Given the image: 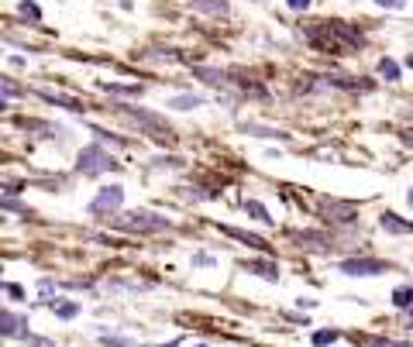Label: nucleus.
<instances>
[{"mask_svg": "<svg viewBox=\"0 0 413 347\" xmlns=\"http://www.w3.org/2000/svg\"><path fill=\"white\" fill-rule=\"evenodd\" d=\"M304 35L317 52H327V55H348V52H358L365 45V31L355 28V24H344V21L307 24Z\"/></svg>", "mask_w": 413, "mask_h": 347, "instance_id": "1", "label": "nucleus"}, {"mask_svg": "<svg viewBox=\"0 0 413 347\" xmlns=\"http://www.w3.org/2000/svg\"><path fill=\"white\" fill-rule=\"evenodd\" d=\"M117 231L124 234H162V231H173V220L162 217V213H148V210H131V213H121L114 220Z\"/></svg>", "mask_w": 413, "mask_h": 347, "instance_id": "2", "label": "nucleus"}, {"mask_svg": "<svg viewBox=\"0 0 413 347\" xmlns=\"http://www.w3.org/2000/svg\"><path fill=\"white\" fill-rule=\"evenodd\" d=\"M121 117H124V121H131L134 127H141L145 134H152L155 141L173 145V127H169V121H166V117H159V114H152V110H141V107H131V103H124V107H121Z\"/></svg>", "mask_w": 413, "mask_h": 347, "instance_id": "3", "label": "nucleus"}, {"mask_svg": "<svg viewBox=\"0 0 413 347\" xmlns=\"http://www.w3.org/2000/svg\"><path fill=\"white\" fill-rule=\"evenodd\" d=\"M121 166L114 162L110 152H103L100 145H87L80 155H76V172L83 175H103V172H117Z\"/></svg>", "mask_w": 413, "mask_h": 347, "instance_id": "4", "label": "nucleus"}, {"mask_svg": "<svg viewBox=\"0 0 413 347\" xmlns=\"http://www.w3.org/2000/svg\"><path fill=\"white\" fill-rule=\"evenodd\" d=\"M317 206H320L324 220H331V224H355V220H358V206H355V203L320 196V199H317Z\"/></svg>", "mask_w": 413, "mask_h": 347, "instance_id": "5", "label": "nucleus"}, {"mask_svg": "<svg viewBox=\"0 0 413 347\" xmlns=\"http://www.w3.org/2000/svg\"><path fill=\"white\" fill-rule=\"evenodd\" d=\"M121 203H124V186H103L100 193L90 199V206H87V210H90L94 217H110Z\"/></svg>", "mask_w": 413, "mask_h": 347, "instance_id": "6", "label": "nucleus"}, {"mask_svg": "<svg viewBox=\"0 0 413 347\" xmlns=\"http://www.w3.org/2000/svg\"><path fill=\"white\" fill-rule=\"evenodd\" d=\"M341 272L344 275H383V272H389V265L379 258H344Z\"/></svg>", "mask_w": 413, "mask_h": 347, "instance_id": "7", "label": "nucleus"}, {"mask_svg": "<svg viewBox=\"0 0 413 347\" xmlns=\"http://www.w3.org/2000/svg\"><path fill=\"white\" fill-rule=\"evenodd\" d=\"M0 334L3 337H28V320L10 313V310H0Z\"/></svg>", "mask_w": 413, "mask_h": 347, "instance_id": "8", "label": "nucleus"}, {"mask_svg": "<svg viewBox=\"0 0 413 347\" xmlns=\"http://www.w3.org/2000/svg\"><path fill=\"white\" fill-rule=\"evenodd\" d=\"M220 231H224L227 238H234V241H241V244L255 248V251H269V241H262L258 234H248V231H241V227H227V224H220Z\"/></svg>", "mask_w": 413, "mask_h": 347, "instance_id": "9", "label": "nucleus"}, {"mask_svg": "<svg viewBox=\"0 0 413 347\" xmlns=\"http://www.w3.org/2000/svg\"><path fill=\"white\" fill-rule=\"evenodd\" d=\"M290 238H293V241H300V244L310 248V251H327V248H331V244H327V238H324V234H317V231H293Z\"/></svg>", "mask_w": 413, "mask_h": 347, "instance_id": "10", "label": "nucleus"}, {"mask_svg": "<svg viewBox=\"0 0 413 347\" xmlns=\"http://www.w3.org/2000/svg\"><path fill=\"white\" fill-rule=\"evenodd\" d=\"M241 268H248L252 275H265L269 282H279V265H276V261H262V258H255V261H245Z\"/></svg>", "mask_w": 413, "mask_h": 347, "instance_id": "11", "label": "nucleus"}, {"mask_svg": "<svg viewBox=\"0 0 413 347\" xmlns=\"http://www.w3.org/2000/svg\"><path fill=\"white\" fill-rule=\"evenodd\" d=\"M379 224H383L389 234H413V224H410V220H400L396 213H383V217H379Z\"/></svg>", "mask_w": 413, "mask_h": 347, "instance_id": "12", "label": "nucleus"}, {"mask_svg": "<svg viewBox=\"0 0 413 347\" xmlns=\"http://www.w3.org/2000/svg\"><path fill=\"white\" fill-rule=\"evenodd\" d=\"M200 14H213V17H227V0H190Z\"/></svg>", "mask_w": 413, "mask_h": 347, "instance_id": "13", "label": "nucleus"}, {"mask_svg": "<svg viewBox=\"0 0 413 347\" xmlns=\"http://www.w3.org/2000/svg\"><path fill=\"white\" fill-rule=\"evenodd\" d=\"M52 313H55L59 320H73V317H80V303H76V299H62V303L52 299Z\"/></svg>", "mask_w": 413, "mask_h": 347, "instance_id": "14", "label": "nucleus"}, {"mask_svg": "<svg viewBox=\"0 0 413 347\" xmlns=\"http://www.w3.org/2000/svg\"><path fill=\"white\" fill-rule=\"evenodd\" d=\"M393 306L396 310H413V285H396L393 289Z\"/></svg>", "mask_w": 413, "mask_h": 347, "instance_id": "15", "label": "nucleus"}, {"mask_svg": "<svg viewBox=\"0 0 413 347\" xmlns=\"http://www.w3.org/2000/svg\"><path fill=\"white\" fill-rule=\"evenodd\" d=\"M245 213H248L252 220H262L265 227H272V217H269V210H265L258 199H248V203H245Z\"/></svg>", "mask_w": 413, "mask_h": 347, "instance_id": "16", "label": "nucleus"}, {"mask_svg": "<svg viewBox=\"0 0 413 347\" xmlns=\"http://www.w3.org/2000/svg\"><path fill=\"white\" fill-rule=\"evenodd\" d=\"M169 107H176V110H193V107H204V100L193 96V93H183V96H169Z\"/></svg>", "mask_w": 413, "mask_h": 347, "instance_id": "17", "label": "nucleus"}, {"mask_svg": "<svg viewBox=\"0 0 413 347\" xmlns=\"http://www.w3.org/2000/svg\"><path fill=\"white\" fill-rule=\"evenodd\" d=\"M17 10H21V17H28V21H42V7H38L35 0H21Z\"/></svg>", "mask_w": 413, "mask_h": 347, "instance_id": "18", "label": "nucleus"}, {"mask_svg": "<svg viewBox=\"0 0 413 347\" xmlns=\"http://www.w3.org/2000/svg\"><path fill=\"white\" fill-rule=\"evenodd\" d=\"M379 76H386L389 83H396L400 80V66L393 59H379Z\"/></svg>", "mask_w": 413, "mask_h": 347, "instance_id": "19", "label": "nucleus"}, {"mask_svg": "<svg viewBox=\"0 0 413 347\" xmlns=\"http://www.w3.org/2000/svg\"><path fill=\"white\" fill-rule=\"evenodd\" d=\"M337 337H341L337 330H317V334L310 337V344H313V347H327V344H334Z\"/></svg>", "mask_w": 413, "mask_h": 347, "instance_id": "20", "label": "nucleus"}, {"mask_svg": "<svg viewBox=\"0 0 413 347\" xmlns=\"http://www.w3.org/2000/svg\"><path fill=\"white\" fill-rule=\"evenodd\" d=\"M42 100H49V103H59V107H66V110H76V114L83 110V107H80L76 100H69V96H55V93H42Z\"/></svg>", "mask_w": 413, "mask_h": 347, "instance_id": "21", "label": "nucleus"}, {"mask_svg": "<svg viewBox=\"0 0 413 347\" xmlns=\"http://www.w3.org/2000/svg\"><path fill=\"white\" fill-rule=\"evenodd\" d=\"M100 89H107V93H124V96H138V93H141V87H121V83H100Z\"/></svg>", "mask_w": 413, "mask_h": 347, "instance_id": "22", "label": "nucleus"}, {"mask_svg": "<svg viewBox=\"0 0 413 347\" xmlns=\"http://www.w3.org/2000/svg\"><path fill=\"white\" fill-rule=\"evenodd\" d=\"M100 344H107V347H134V341H131V337H114V334H100Z\"/></svg>", "mask_w": 413, "mask_h": 347, "instance_id": "23", "label": "nucleus"}, {"mask_svg": "<svg viewBox=\"0 0 413 347\" xmlns=\"http://www.w3.org/2000/svg\"><path fill=\"white\" fill-rule=\"evenodd\" d=\"M369 347H413L410 341H389V337H372Z\"/></svg>", "mask_w": 413, "mask_h": 347, "instance_id": "24", "label": "nucleus"}, {"mask_svg": "<svg viewBox=\"0 0 413 347\" xmlns=\"http://www.w3.org/2000/svg\"><path fill=\"white\" fill-rule=\"evenodd\" d=\"M193 265H197V268H213L217 261H213V255H204V251H197V255H193Z\"/></svg>", "mask_w": 413, "mask_h": 347, "instance_id": "25", "label": "nucleus"}, {"mask_svg": "<svg viewBox=\"0 0 413 347\" xmlns=\"http://www.w3.org/2000/svg\"><path fill=\"white\" fill-rule=\"evenodd\" d=\"M379 7H386V10H403L407 7V0H376Z\"/></svg>", "mask_w": 413, "mask_h": 347, "instance_id": "26", "label": "nucleus"}, {"mask_svg": "<svg viewBox=\"0 0 413 347\" xmlns=\"http://www.w3.org/2000/svg\"><path fill=\"white\" fill-rule=\"evenodd\" d=\"M286 7H293V10H310L313 0H286Z\"/></svg>", "mask_w": 413, "mask_h": 347, "instance_id": "27", "label": "nucleus"}, {"mask_svg": "<svg viewBox=\"0 0 413 347\" xmlns=\"http://www.w3.org/2000/svg\"><path fill=\"white\" fill-rule=\"evenodd\" d=\"M28 344L31 347H52V341H45V337H28Z\"/></svg>", "mask_w": 413, "mask_h": 347, "instance_id": "28", "label": "nucleus"}, {"mask_svg": "<svg viewBox=\"0 0 413 347\" xmlns=\"http://www.w3.org/2000/svg\"><path fill=\"white\" fill-rule=\"evenodd\" d=\"M7 292H10L14 299H24V289H21V285H7Z\"/></svg>", "mask_w": 413, "mask_h": 347, "instance_id": "29", "label": "nucleus"}, {"mask_svg": "<svg viewBox=\"0 0 413 347\" xmlns=\"http://www.w3.org/2000/svg\"><path fill=\"white\" fill-rule=\"evenodd\" d=\"M162 347H183V341H169V344H162Z\"/></svg>", "mask_w": 413, "mask_h": 347, "instance_id": "30", "label": "nucleus"}, {"mask_svg": "<svg viewBox=\"0 0 413 347\" xmlns=\"http://www.w3.org/2000/svg\"><path fill=\"white\" fill-rule=\"evenodd\" d=\"M407 199H410V206H413V189H410V193H407Z\"/></svg>", "mask_w": 413, "mask_h": 347, "instance_id": "31", "label": "nucleus"}, {"mask_svg": "<svg viewBox=\"0 0 413 347\" xmlns=\"http://www.w3.org/2000/svg\"><path fill=\"white\" fill-rule=\"evenodd\" d=\"M3 107H7V103H3V100H0V114H3Z\"/></svg>", "mask_w": 413, "mask_h": 347, "instance_id": "32", "label": "nucleus"}, {"mask_svg": "<svg viewBox=\"0 0 413 347\" xmlns=\"http://www.w3.org/2000/svg\"><path fill=\"white\" fill-rule=\"evenodd\" d=\"M197 347H206V344H197Z\"/></svg>", "mask_w": 413, "mask_h": 347, "instance_id": "33", "label": "nucleus"}]
</instances>
